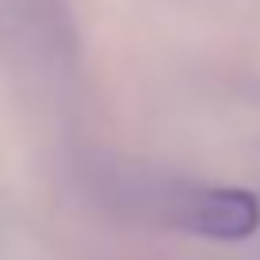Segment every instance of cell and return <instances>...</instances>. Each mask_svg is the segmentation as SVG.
Instances as JSON below:
<instances>
[{"label": "cell", "instance_id": "obj_1", "mask_svg": "<svg viewBox=\"0 0 260 260\" xmlns=\"http://www.w3.org/2000/svg\"><path fill=\"white\" fill-rule=\"evenodd\" d=\"M169 218L187 234L241 241L260 226V199L241 187H187L172 195Z\"/></svg>", "mask_w": 260, "mask_h": 260}]
</instances>
